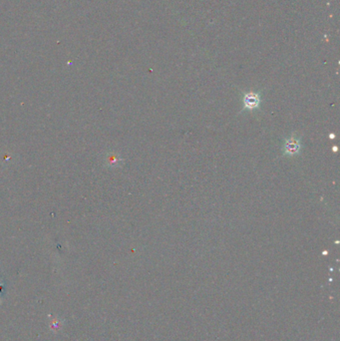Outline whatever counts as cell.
Wrapping results in <instances>:
<instances>
[{
  "instance_id": "1",
  "label": "cell",
  "mask_w": 340,
  "mask_h": 341,
  "mask_svg": "<svg viewBox=\"0 0 340 341\" xmlns=\"http://www.w3.org/2000/svg\"><path fill=\"white\" fill-rule=\"evenodd\" d=\"M302 151V142L299 138L291 136L286 139L284 144V154L286 156H296Z\"/></svg>"
},
{
  "instance_id": "2",
  "label": "cell",
  "mask_w": 340,
  "mask_h": 341,
  "mask_svg": "<svg viewBox=\"0 0 340 341\" xmlns=\"http://www.w3.org/2000/svg\"><path fill=\"white\" fill-rule=\"evenodd\" d=\"M244 109L246 110H255L261 104V97L257 93L251 92L244 96L243 98Z\"/></svg>"
}]
</instances>
